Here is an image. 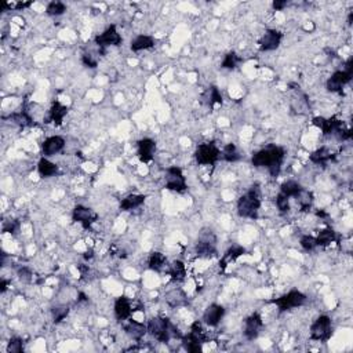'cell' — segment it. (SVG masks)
Here are the masks:
<instances>
[{"label":"cell","instance_id":"6da1fadb","mask_svg":"<svg viewBox=\"0 0 353 353\" xmlns=\"http://www.w3.org/2000/svg\"><path fill=\"white\" fill-rule=\"evenodd\" d=\"M284 149L278 145H268L267 148L255 152L251 157V164L254 167H267L273 178L279 177L282 164L284 160Z\"/></svg>","mask_w":353,"mask_h":353},{"label":"cell","instance_id":"7a4b0ae2","mask_svg":"<svg viewBox=\"0 0 353 353\" xmlns=\"http://www.w3.org/2000/svg\"><path fill=\"white\" fill-rule=\"evenodd\" d=\"M146 327H148V334L163 344H167L171 338L182 340L184 337L180 333V330L177 329L167 317H152L146 324Z\"/></svg>","mask_w":353,"mask_h":353},{"label":"cell","instance_id":"3957f363","mask_svg":"<svg viewBox=\"0 0 353 353\" xmlns=\"http://www.w3.org/2000/svg\"><path fill=\"white\" fill-rule=\"evenodd\" d=\"M261 207V191L260 185L254 184L250 186L247 192L243 195L237 202V212L243 218L255 219L258 217V210Z\"/></svg>","mask_w":353,"mask_h":353},{"label":"cell","instance_id":"277c9868","mask_svg":"<svg viewBox=\"0 0 353 353\" xmlns=\"http://www.w3.org/2000/svg\"><path fill=\"white\" fill-rule=\"evenodd\" d=\"M312 123L319 129H322L324 136H334L338 141H348L352 138V130L347 129V126L335 116L330 119L317 116V118H313Z\"/></svg>","mask_w":353,"mask_h":353},{"label":"cell","instance_id":"5b68a950","mask_svg":"<svg viewBox=\"0 0 353 353\" xmlns=\"http://www.w3.org/2000/svg\"><path fill=\"white\" fill-rule=\"evenodd\" d=\"M352 76L353 58L351 57L347 61V64H345V68L342 69V71H337V72H334V73L330 76L326 87H327V90H329L330 93L342 94V90H344L345 84H348L349 81L352 80Z\"/></svg>","mask_w":353,"mask_h":353},{"label":"cell","instance_id":"8992f818","mask_svg":"<svg viewBox=\"0 0 353 353\" xmlns=\"http://www.w3.org/2000/svg\"><path fill=\"white\" fill-rule=\"evenodd\" d=\"M196 254L200 258H210L217 254V236L209 228H203L199 233Z\"/></svg>","mask_w":353,"mask_h":353},{"label":"cell","instance_id":"52a82bcc","mask_svg":"<svg viewBox=\"0 0 353 353\" xmlns=\"http://www.w3.org/2000/svg\"><path fill=\"white\" fill-rule=\"evenodd\" d=\"M219 155H221V150L217 148V145L214 142H205L200 143L195 152V157H196V161L198 164L200 166H212L215 164L217 160L219 159Z\"/></svg>","mask_w":353,"mask_h":353},{"label":"cell","instance_id":"ba28073f","mask_svg":"<svg viewBox=\"0 0 353 353\" xmlns=\"http://www.w3.org/2000/svg\"><path fill=\"white\" fill-rule=\"evenodd\" d=\"M305 302H306V295L298 290H291L280 298L272 299V304L278 305L280 312H285V310H291L298 306H302Z\"/></svg>","mask_w":353,"mask_h":353},{"label":"cell","instance_id":"9c48e42d","mask_svg":"<svg viewBox=\"0 0 353 353\" xmlns=\"http://www.w3.org/2000/svg\"><path fill=\"white\" fill-rule=\"evenodd\" d=\"M331 334H333L331 319L329 316H326V315L317 317L315 323L310 326V338L315 340V341H329Z\"/></svg>","mask_w":353,"mask_h":353},{"label":"cell","instance_id":"30bf717a","mask_svg":"<svg viewBox=\"0 0 353 353\" xmlns=\"http://www.w3.org/2000/svg\"><path fill=\"white\" fill-rule=\"evenodd\" d=\"M123 42V39L120 36V33L116 29V25H111L108 26L105 31L102 32L101 35L95 37V44L98 46L99 53L101 54H105L106 47H111V46H120Z\"/></svg>","mask_w":353,"mask_h":353},{"label":"cell","instance_id":"8fae6325","mask_svg":"<svg viewBox=\"0 0 353 353\" xmlns=\"http://www.w3.org/2000/svg\"><path fill=\"white\" fill-rule=\"evenodd\" d=\"M166 188L173 192L184 193L186 191V180L180 167L173 166L166 170Z\"/></svg>","mask_w":353,"mask_h":353},{"label":"cell","instance_id":"7c38bea8","mask_svg":"<svg viewBox=\"0 0 353 353\" xmlns=\"http://www.w3.org/2000/svg\"><path fill=\"white\" fill-rule=\"evenodd\" d=\"M72 218H73L74 222L80 223L84 229H88V228L97 221V214H95L91 209L79 205L73 209Z\"/></svg>","mask_w":353,"mask_h":353},{"label":"cell","instance_id":"4fadbf2b","mask_svg":"<svg viewBox=\"0 0 353 353\" xmlns=\"http://www.w3.org/2000/svg\"><path fill=\"white\" fill-rule=\"evenodd\" d=\"M283 33L276 29H268L265 35L261 37L260 49L261 51H273L276 50L282 43Z\"/></svg>","mask_w":353,"mask_h":353},{"label":"cell","instance_id":"5bb4252c","mask_svg":"<svg viewBox=\"0 0 353 353\" xmlns=\"http://www.w3.org/2000/svg\"><path fill=\"white\" fill-rule=\"evenodd\" d=\"M156 150V142L150 138H142L137 142V155L142 163H149L153 159Z\"/></svg>","mask_w":353,"mask_h":353},{"label":"cell","instance_id":"9a60e30c","mask_svg":"<svg viewBox=\"0 0 353 353\" xmlns=\"http://www.w3.org/2000/svg\"><path fill=\"white\" fill-rule=\"evenodd\" d=\"M262 326H264V322H262V317H261L260 313H253L251 316H248L246 319V327H244L246 338L250 341L255 340L260 335Z\"/></svg>","mask_w":353,"mask_h":353},{"label":"cell","instance_id":"2e32d148","mask_svg":"<svg viewBox=\"0 0 353 353\" xmlns=\"http://www.w3.org/2000/svg\"><path fill=\"white\" fill-rule=\"evenodd\" d=\"M223 315H225V309L223 306L218 304H211L207 309H206L205 315H203V320L206 324H209L211 327H215L219 324V322L222 320Z\"/></svg>","mask_w":353,"mask_h":353},{"label":"cell","instance_id":"e0dca14e","mask_svg":"<svg viewBox=\"0 0 353 353\" xmlns=\"http://www.w3.org/2000/svg\"><path fill=\"white\" fill-rule=\"evenodd\" d=\"M65 148V140L60 136L49 137L42 145V152L44 156H53L60 153Z\"/></svg>","mask_w":353,"mask_h":353},{"label":"cell","instance_id":"ac0fdd59","mask_svg":"<svg viewBox=\"0 0 353 353\" xmlns=\"http://www.w3.org/2000/svg\"><path fill=\"white\" fill-rule=\"evenodd\" d=\"M133 305H131L130 299L126 297H120L116 299L115 302V316L118 319L119 322H123L127 320L133 313Z\"/></svg>","mask_w":353,"mask_h":353},{"label":"cell","instance_id":"d6986e66","mask_svg":"<svg viewBox=\"0 0 353 353\" xmlns=\"http://www.w3.org/2000/svg\"><path fill=\"white\" fill-rule=\"evenodd\" d=\"M67 113H68V108L65 105H62L61 102L56 101V102H53L49 116L46 118L44 123H51L53 122L56 126H61L62 120L67 116Z\"/></svg>","mask_w":353,"mask_h":353},{"label":"cell","instance_id":"ffe728a7","mask_svg":"<svg viewBox=\"0 0 353 353\" xmlns=\"http://www.w3.org/2000/svg\"><path fill=\"white\" fill-rule=\"evenodd\" d=\"M124 331L126 334L129 335L130 338H133L134 341H141L145 335L148 334V327L143 323H138L136 320H130L124 326Z\"/></svg>","mask_w":353,"mask_h":353},{"label":"cell","instance_id":"44dd1931","mask_svg":"<svg viewBox=\"0 0 353 353\" xmlns=\"http://www.w3.org/2000/svg\"><path fill=\"white\" fill-rule=\"evenodd\" d=\"M203 344H205V342L202 341L198 335L193 334L192 331H191L189 334H186L182 337V347H184V349L188 351V352L191 353L202 352V345H203Z\"/></svg>","mask_w":353,"mask_h":353},{"label":"cell","instance_id":"7402d4cb","mask_svg":"<svg viewBox=\"0 0 353 353\" xmlns=\"http://www.w3.org/2000/svg\"><path fill=\"white\" fill-rule=\"evenodd\" d=\"M37 171H39V175L42 178H50V177H54L58 174V166L56 163L50 161L49 159L42 157L37 163Z\"/></svg>","mask_w":353,"mask_h":353},{"label":"cell","instance_id":"603a6c76","mask_svg":"<svg viewBox=\"0 0 353 353\" xmlns=\"http://www.w3.org/2000/svg\"><path fill=\"white\" fill-rule=\"evenodd\" d=\"M334 153H333L329 148H326V146L317 149V150H315V152L310 155V161L315 163V164H320V166H324V164H327L330 160H334Z\"/></svg>","mask_w":353,"mask_h":353},{"label":"cell","instance_id":"cb8c5ba5","mask_svg":"<svg viewBox=\"0 0 353 353\" xmlns=\"http://www.w3.org/2000/svg\"><path fill=\"white\" fill-rule=\"evenodd\" d=\"M202 99L206 105L212 108L215 104H222V94L218 90L217 86H211L206 90Z\"/></svg>","mask_w":353,"mask_h":353},{"label":"cell","instance_id":"d4e9b609","mask_svg":"<svg viewBox=\"0 0 353 353\" xmlns=\"http://www.w3.org/2000/svg\"><path fill=\"white\" fill-rule=\"evenodd\" d=\"M145 196L143 195H129L120 202V210L122 211H130L134 209H138L140 206L143 205L145 202Z\"/></svg>","mask_w":353,"mask_h":353},{"label":"cell","instance_id":"484cf974","mask_svg":"<svg viewBox=\"0 0 353 353\" xmlns=\"http://www.w3.org/2000/svg\"><path fill=\"white\" fill-rule=\"evenodd\" d=\"M155 46V39L148 35H140L131 42V50L133 51H142V50L152 49Z\"/></svg>","mask_w":353,"mask_h":353},{"label":"cell","instance_id":"4316f807","mask_svg":"<svg viewBox=\"0 0 353 353\" xmlns=\"http://www.w3.org/2000/svg\"><path fill=\"white\" fill-rule=\"evenodd\" d=\"M302 189H304V188L301 186V184L294 180L285 181V182H283V184L280 185V193H283L287 198H297Z\"/></svg>","mask_w":353,"mask_h":353},{"label":"cell","instance_id":"83f0119b","mask_svg":"<svg viewBox=\"0 0 353 353\" xmlns=\"http://www.w3.org/2000/svg\"><path fill=\"white\" fill-rule=\"evenodd\" d=\"M8 119L12 120V123L18 124L19 127H32V126H35L33 119H32L31 115L26 112V109H21V111L12 113V115L8 116Z\"/></svg>","mask_w":353,"mask_h":353},{"label":"cell","instance_id":"f1b7e54d","mask_svg":"<svg viewBox=\"0 0 353 353\" xmlns=\"http://www.w3.org/2000/svg\"><path fill=\"white\" fill-rule=\"evenodd\" d=\"M166 262L167 258L164 257V254H161L159 251H153L148 260V267L150 271H155V272H161L164 267H166Z\"/></svg>","mask_w":353,"mask_h":353},{"label":"cell","instance_id":"f546056e","mask_svg":"<svg viewBox=\"0 0 353 353\" xmlns=\"http://www.w3.org/2000/svg\"><path fill=\"white\" fill-rule=\"evenodd\" d=\"M246 253V248L243 247V246H239V244H233L232 247L225 253V255H223L222 261H221V265H222V268L226 267V264H229V262H232V261H236L240 255H243Z\"/></svg>","mask_w":353,"mask_h":353},{"label":"cell","instance_id":"4dcf8cb0","mask_svg":"<svg viewBox=\"0 0 353 353\" xmlns=\"http://www.w3.org/2000/svg\"><path fill=\"white\" fill-rule=\"evenodd\" d=\"M170 276L174 282H182L186 276V268L182 261H174L170 265Z\"/></svg>","mask_w":353,"mask_h":353},{"label":"cell","instance_id":"1f68e13d","mask_svg":"<svg viewBox=\"0 0 353 353\" xmlns=\"http://www.w3.org/2000/svg\"><path fill=\"white\" fill-rule=\"evenodd\" d=\"M335 239H337V235H335L334 229H331V228H326V229L320 230L319 235H317L316 237L317 246L327 247V246H330L331 243L335 242Z\"/></svg>","mask_w":353,"mask_h":353},{"label":"cell","instance_id":"d6a6232c","mask_svg":"<svg viewBox=\"0 0 353 353\" xmlns=\"http://www.w3.org/2000/svg\"><path fill=\"white\" fill-rule=\"evenodd\" d=\"M222 156L223 159L226 161H229V163H235V161H239L240 160V153H239V150H237V148H236L235 143H228L225 148H223L222 150Z\"/></svg>","mask_w":353,"mask_h":353},{"label":"cell","instance_id":"836d02e7","mask_svg":"<svg viewBox=\"0 0 353 353\" xmlns=\"http://www.w3.org/2000/svg\"><path fill=\"white\" fill-rule=\"evenodd\" d=\"M297 202L299 203V207H301V210L302 211H309L310 207H312V203H313V195L310 192H308V191H305V189H302L301 191V193L298 195L297 198Z\"/></svg>","mask_w":353,"mask_h":353},{"label":"cell","instance_id":"e575fe53","mask_svg":"<svg viewBox=\"0 0 353 353\" xmlns=\"http://www.w3.org/2000/svg\"><path fill=\"white\" fill-rule=\"evenodd\" d=\"M242 61H243L242 58L237 56L235 51H230V53H228V54L225 56L222 64H221V67H222L223 69H235L239 67V64H240Z\"/></svg>","mask_w":353,"mask_h":353},{"label":"cell","instance_id":"d590c367","mask_svg":"<svg viewBox=\"0 0 353 353\" xmlns=\"http://www.w3.org/2000/svg\"><path fill=\"white\" fill-rule=\"evenodd\" d=\"M166 298H167V304L173 308H177V306L185 304V295L181 290H173L171 292H168Z\"/></svg>","mask_w":353,"mask_h":353},{"label":"cell","instance_id":"8d00e7d4","mask_svg":"<svg viewBox=\"0 0 353 353\" xmlns=\"http://www.w3.org/2000/svg\"><path fill=\"white\" fill-rule=\"evenodd\" d=\"M65 11H67V4L62 3V1H51L47 4V8H46V12L49 14L50 17H58V15H62Z\"/></svg>","mask_w":353,"mask_h":353},{"label":"cell","instance_id":"74e56055","mask_svg":"<svg viewBox=\"0 0 353 353\" xmlns=\"http://www.w3.org/2000/svg\"><path fill=\"white\" fill-rule=\"evenodd\" d=\"M69 306L67 305H61V306H54L51 309V315H53V322L56 323H61L65 317L69 315Z\"/></svg>","mask_w":353,"mask_h":353},{"label":"cell","instance_id":"f35d334b","mask_svg":"<svg viewBox=\"0 0 353 353\" xmlns=\"http://www.w3.org/2000/svg\"><path fill=\"white\" fill-rule=\"evenodd\" d=\"M7 352L8 353H22L24 352V341L18 337H12L7 345Z\"/></svg>","mask_w":353,"mask_h":353},{"label":"cell","instance_id":"ab89813d","mask_svg":"<svg viewBox=\"0 0 353 353\" xmlns=\"http://www.w3.org/2000/svg\"><path fill=\"white\" fill-rule=\"evenodd\" d=\"M299 243H301V247L304 248L305 251H312V250H315V248L317 247L316 237H313V236H309V235L302 236L301 240H299Z\"/></svg>","mask_w":353,"mask_h":353},{"label":"cell","instance_id":"60d3db41","mask_svg":"<svg viewBox=\"0 0 353 353\" xmlns=\"http://www.w3.org/2000/svg\"><path fill=\"white\" fill-rule=\"evenodd\" d=\"M288 199L290 198L284 196L283 193H279L278 198H276V206H278V209L282 214H285V212L290 211V200Z\"/></svg>","mask_w":353,"mask_h":353},{"label":"cell","instance_id":"b9f144b4","mask_svg":"<svg viewBox=\"0 0 353 353\" xmlns=\"http://www.w3.org/2000/svg\"><path fill=\"white\" fill-rule=\"evenodd\" d=\"M19 228V222L17 219H10L3 223V233H11L14 235Z\"/></svg>","mask_w":353,"mask_h":353},{"label":"cell","instance_id":"7bdbcfd3","mask_svg":"<svg viewBox=\"0 0 353 353\" xmlns=\"http://www.w3.org/2000/svg\"><path fill=\"white\" fill-rule=\"evenodd\" d=\"M81 62L86 65L87 68H97V65H98V61L94 58L93 54H90V53H84L83 56H81Z\"/></svg>","mask_w":353,"mask_h":353},{"label":"cell","instance_id":"ee69618b","mask_svg":"<svg viewBox=\"0 0 353 353\" xmlns=\"http://www.w3.org/2000/svg\"><path fill=\"white\" fill-rule=\"evenodd\" d=\"M191 331H192L193 334H196L202 340L203 342L207 341V337H206L205 334V330H203V327H202V323L200 322H195L192 324V327H191Z\"/></svg>","mask_w":353,"mask_h":353},{"label":"cell","instance_id":"f6af8a7d","mask_svg":"<svg viewBox=\"0 0 353 353\" xmlns=\"http://www.w3.org/2000/svg\"><path fill=\"white\" fill-rule=\"evenodd\" d=\"M18 276L22 282H31L32 280V272L31 269H28L26 267H22L18 269Z\"/></svg>","mask_w":353,"mask_h":353},{"label":"cell","instance_id":"bcb514c9","mask_svg":"<svg viewBox=\"0 0 353 353\" xmlns=\"http://www.w3.org/2000/svg\"><path fill=\"white\" fill-rule=\"evenodd\" d=\"M287 4H288L287 0H275V1H273V8H275L276 11H279V10H283Z\"/></svg>","mask_w":353,"mask_h":353},{"label":"cell","instance_id":"7dc6e473","mask_svg":"<svg viewBox=\"0 0 353 353\" xmlns=\"http://www.w3.org/2000/svg\"><path fill=\"white\" fill-rule=\"evenodd\" d=\"M32 6V1H26V3H22V1H19V3H17L15 4V8L17 10H24V8H26V7Z\"/></svg>","mask_w":353,"mask_h":353},{"label":"cell","instance_id":"c3c4849f","mask_svg":"<svg viewBox=\"0 0 353 353\" xmlns=\"http://www.w3.org/2000/svg\"><path fill=\"white\" fill-rule=\"evenodd\" d=\"M7 285H8V282H7L6 279H1V282H0V291L1 292H6V290H7Z\"/></svg>","mask_w":353,"mask_h":353},{"label":"cell","instance_id":"681fc988","mask_svg":"<svg viewBox=\"0 0 353 353\" xmlns=\"http://www.w3.org/2000/svg\"><path fill=\"white\" fill-rule=\"evenodd\" d=\"M83 257H84V260H91V258L94 257V251L91 250V248H90L88 251H86V253H84V255H83Z\"/></svg>","mask_w":353,"mask_h":353},{"label":"cell","instance_id":"f907efd6","mask_svg":"<svg viewBox=\"0 0 353 353\" xmlns=\"http://www.w3.org/2000/svg\"><path fill=\"white\" fill-rule=\"evenodd\" d=\"M352 18H353V12H349V17H348V24L352 25Z\"/></svg>","mask_w":353,"mask_h":353},{"label":"cell","instance_id":"816d5d0a","mask_svg":"<svg viewBox=\"0 0 353 353\" xmlns=\"http://www.w3.org/2000/svg\"><path fill=\"white\" fill-rule=\"evenodd\" d=\"M79 297H80L79 298V301H87V297L84 295V294H83V292H80V294H79Z\"/></svg>","mask_w":353,"mask_h":353}]
</instances>
